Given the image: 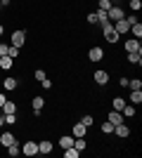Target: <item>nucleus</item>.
Masks as SVG:
<instances>
[{"mask_svg": "<svg viewBox=\"0 0 142 158\" xmlns=\"http://www.w3.org/2000/svg\"><path fill=\"white\" fill-rule=\"evenodd\" d=\"M102 35H104V40H107V43H111V45H114V43H118V33L114 31V24H111V21L102 24Z\"/></svg>", "mask_w": 142, "mask_h": 158, "instance_id": "1", "label": "nucleus"}, {"mask_svg": "<svg viewBox=\"0 0 142 158\" xmlns=\"http://www.w3.org/2000/svg\"><path fill=\"white\" fill-rule=\"evenodd\" d=\"M24 43H26V31H21V28L12 31V35H10V45H14V47H24Z\"/></svg>", "mask_w": 142, "mask_h": 158, "instance_id": "2", "label": "nucleus"}, {"mask_svg": "<svg viewBox=\"0 0 142 158\" xmlns=\"http://www.w3.org/2000/svg\"><path fill=\"white\" fill-rule=\"evenodd\" d=\"M21 153L28 158L38 156V142H33V139H28V142H24V146H21Z\"/></svg>", "mask_w": 142, "mask_h": 158, "instance_id": "3", "label": "nucleus"}, {"mask_svg": "<svg viewBox=\"0 0 142 158\" xmlns=\"http://www.w3.org/2000/svg\"><path fill=\"white\" fill-rule=\"evenodd\" d=\"M107 17H109V21L114 24V21L123 19V17H126V12H123V10H121V5H111V7H109V10H107Z\"/></svg>", "mask_w": 142, "mask_h": 158, "instance_id": "4", "label": "nucleus"}, {"mask_svg": "<svg viewBox=\"0 0 142 158\" xmlns=\"http://www.w3.org/2000/svg\"><path fill=\"white\" fill-rule=\"evenodd\" d=\"M123 50H126V52H142L140 38H128L126 43H123Z\"/></svg>", "mask_w": 142, "mask_h": 158, "instance_id": "5", "label": "nucleus"}, {"mask_svg": "<svg viewBox=\"0 0 142 158\" xmlns=\"http://www.w3.org/2000/svg\"><path fill=\"white\" fill-rule=\"evenodd\" d=\"M31 109H33V116H41V111L45 109V97L43 94H36L31 99Z\"/></svg>", "mask_w": 142, "mask_h": 158, "instance_id": "6", "label": "nucleus"}, {"mask_svg": "<svg viewBox=\"0 0 142 158\" xmlns=\"http://www.w3.org/2000/svg\"><path fill=\"white\" fill-rule=\"evenodd\" d=\"M114 31L118 33V35H126V33H130V21L123 17V19H118V21H114Z\"/></svg>", "mask_w": 142, "mask_h": 158, "instance_id": "7", "label": "nucleus"}, {"mask_svg": "<svg viewBox=\"0 0 142 158\" xmlns=\"http://www.w3.org/2000/svg\"><path fill=\"white\" fill-rule=\"evenodd\" d=\"M93 80L97 83V85H107V83H109V71H104V69H97V71L93 73Z\"/></svg>", "mask_w": 142, "mask_h": 158, "instance_id": "8", "label": "nucleus"}, {"mask_svg": "<svg viewBox=\"0 0 142 158\" xmlns=\"http://www.w3.org/2000/svg\"><path fill=\"white\" fill-rule=\"evenodd\" d=\"M2 87H5L7 92H14V90L19 87V80L14 78V76H5V78H2Z\"/></svg>", "mask_w": 142, "mask_h": 158, "instance_id": "9", "label": "nucleus"}, {"mask_svg": "<svg viewBox=\"0 0 142 158\" xmlns=\"http://www.w3.org/2000/svg\"><path fill=\"white\" fill-rule=\"evenodd\" d=\"M88 59H90V61H102V59H104V50H102V47H97V45L90 47V50H88Z\"/></svg>", "mask_w": 142, "mask_h": 158, "instance_id": "10", "label": "nucleus"}, {"mask_svg": "<svg viewBox=\"0 0 142 158\" xmlns=\"http://www.w3.org/2000/svg\"><path fill=\"white\" fill-rule=\"evenodd\" d=\"M14 142H17L14 132H0V146H2V149H7V146L14 144Z\"/></svg>", "mask_w": 142, "mask_h": 158, "instance_id": "11", "label": "nucleus"}, {"mask_svg": "<svg viewBox=\"0 0 142 158\" xmlns=\"http://www.w3.org/2000/svg\"><path fill=\"white\" fill-rule=\"evenodd\" d=\"M52 149H54V144L50 142V139H41V142H38V153H43V156L52 153Z\"/></svg>", "mask_w": 142, "mask_h": 158, "instance_id": "12", "label": "nucleus"}, {"mask_svg": "<svg viewBox=\"0 0 142 158\" xmlns=\"http://www.w3.org/2000/svg\"><path fill=\"white\" fill-rule=\"evenodd\" d=\"M107 120L111 123V125H118V123H123L126 118H123V113H121V111H114V109H111V111L107 113Z\"/></svg>", "mask_w": 142, "mask_h": 158, "instance_id": "13", "label": "nucleus"}, {"mask_svg": "<svg viewBox=\"0 0 142 158\" xmlns=\"http://www.w3.org/2000/svg\"><path fill=\"white\" fill-rule=\"evenodd\" d=\"M114 135H116V137H121V139H126L130 135V127L126 125V123H118V125H114Z\"/></svg>", "mask_w": 142, "mask_h": 158, "instance_id": "14", "label": "nucleus"}, {"mask_svg": "<svg viewBox=\"0 0 142 158\" xmlns=\"http://www.w3.org/2000/svg\"><path fill=\"white\" fill-rule=\"evenodd\" d=\"M121 113H123V118H135V116H137V111H135V104L126 102V106L121 109Z\"/></svg>", "mask_w": 142, "mask_h": 158, "instance_id": "15", "label": "nucleus"}, {"mask_svg": "<svg viewBox=\"0 0 142 158\" xmlns=\"http://www.w3.org/2000/svg\"><path fill=\"white\" fill-rule=\"evenodd\" d=\"M5 151H7V156H10V158H17V156L21 153V144H19V139H17L14 144H10V146L5 149Z\"/></svg>", "mask_w": 142, "mask_h": 158, "instance_id": "16", "label": "nucleus"}, {"mask_svg": "<svg viewBox=\"0 0 142 158\" xmlns=\"http://www.w3.org/2000/svg\"><path fill=\"white\" fill-rule=\"evenodd\" d=\"M71 135H74V137H85V135H88V127L83 125V123H76V125L71 127Z\"/></svg>", "mask_w": 142, "mask_h": 158, "instance_id": "17", "label": "nucleus"}, {"mask_svg": "<svg viewBox=\"0 0 142 158\" xmlns=\"http://www.w3.org/2000/svg\"><path fill=\"white\" fill-rule=\"evenodd\" d=\"M0 113H17V102L7 99L5 104H2V109H0Z\"/></svg>", "mask_w": 142, "mask_h": 158, "instance_id": "18", "label": "nucleus"}, {"mask_svg": "<svg viewBox=\"0 0 142 158\" xmlns=\"http://www.w3.org/2000/svg\"><path fill=\"white\" fill-rule=\"evenodd\" d=\"M59 146H62V149L74 146V135H62V137H59Z\"/></svg>", "mask_w": 142, "mask_h": 158, "instance_id": "19", "label": "nucleus"}, {"mask_svg": "<svg viewBox=\"0 0 142 158\" xmlns=\"http://www.w3.org/2000/svg\"><path fill=\"white\" fill-rule=\"evenodd\" d=\"M12 66H14V59H12V57H7V54H5V57H0V69H2V71H10Z\"/></svg>", "mask_w": 142, "mask_h": 158, "instance_id": "20", "label": "nucleus"}, {"mask_svg": "<svg viewBox=\"0 0 142 158\" xmlns=\"http://www.w3.org/2000/svg\"><path fill=\"white\" fill-rule=\"evenodd\" d=\"M130 104H142V90H130V99H128Z\"/></svg>", "mask_w": 142, "mask_h": 158, "instance_id": "21", "label": "nucleus"}, {"mask_svg": "<svg viewBox=\"0 0 142 158\" xmlns=\"http://www.w3.org/2000/svg\"><path fill=\"white\" fill-rule=\"evenodd\" d=\"M126 57H128L130 64H137V66L142 64V52H126Z\"/></svg>", "mask_w": 142, "mask_h": 158, "instance_id": "22", "label": "nucleus"}, {"mask_svg": "<svg viewBox=\"0 0 142 158\" xmlns=\"http://www.w3.org/2000/svg\"><path fill=\"white\" fill-rule=\"evenodd\" d=\"M123 106H126V99H123L121 94H118V97H114V99H111V109H114V111H121Z\"/></svg>", "mask_w": 142, "mask_h": 158, "instance_id": "23", "label": "nucleus"}, {"mask_svg": "<svg viewBox=\"0 0 142 158\" xmlns=\"http://www.w3.org/2000/svg\"><path fill=\"white\" fill-rule=\"evenodd\" d=\"M64 158H81V151L76 146H69V149H64Z\"/></svg>", "mask_w": 142, "mask_h": 158, "instance_id": "24", "label": "nucleus"}, {"mask_svg": "<svg viewBox=\"0 0 142 158\" xmlns=\"http://www.w3.org/2000/svg\"><path fill=\"white\" fill-rule=\"evenodd\" d=\"M130 33H133V38H142V24L135 21L133 26H130Z\"/></svg>", "mask_w": 142, "mask_h": 158, "instance_id": "25", "label": "nucleus"}, {"mask_svg": "<svg viewBox=\"0 0 142 158\" xmlns=\"http://www.w3.org/2000/svg\"><path fill=\"white\" fill-rule=\"evenodd\" d=\"M19 54H21V47H14V45H10V47H7V57H12V59H17Z\"/></svg>", "mask_w": 142, "mask_h": 158, "instance_id": "26", "label": "nucleus"}, {"mask_svg": "<svg viewBox=\"0 0 142 158\" xmlns=\"http://www.w3.org/2000/svg\"><path fill=\"white\" fill-rule=\"evenodd\" d=\"M128 87H130V90H142V80H140V78L128 80Z\"/></svg>", "mask_w": 142, "mask_h": 158, "instance_id": "27", "label": "nucleus"}, {"mask_svg": "<svg viewBox=\"0 0 142 158\" xmlns=\"http://www.w3.org/2000/svg\"><path fill=\"white\" fill-rule=\"evenodd\" d=\"M102 132H104V135H114V125H111L109 120H104V123H102Z\"/></svg>", "mask_w": 142, "mask_h": 158, "instance_id": "28", "label": "nucleus"}, {"mask_svg": "<svg viewBox=\"0 0 142 158\" xmlns=\"http://www.w3.org/2000/svg\"><path fill=\"white\" fill-rule=\"evenodd\" d=\"M128 5H130L133 12H140V10H142V0H128Z\"/></svg>", "mask_w": 142, "mask_h": 158, "instance_id": "29", "label": "nucleus"}, {"mask_svg": "<svg viewBox=\"0 0 142 158\" xmlns=\"http://www.w3.org/2000/svg\"><path fill=\"white\" fill-rule=\"evenodd\" d=\"M2 116H5L7 125H14V123H17V113H2Z\"/></svg>", "mask_w": 142, "mask_h": 158, "instance_id": "30", "label": "nucleus"}, {"mask_svg": "<svg viewBox=\"0 0 142 158\" xmlns=\"http://www.w3.org/2000/svg\"><path fill=\"white\" fill-rule=\"evenodd\" d=\"M81 123H83V125H85V127H93L95 118H93V116H90V113H85V116H83V120H81Z\"/></svg>", "mask_w": 142, "mask_h": 158, "instance_id": "31", "label": "nucleus"}, {"mask_svg": "<svg viewBox=\"0 0 142 158\" xmlns=\"http://www.w3.org/2000/svg\"><path fill=\"white\" fill-rule=\"evenodd\" d=\"M111 5H114V0H100V10H104V12H107Z\"/></svg>", "mask_w": 142, "mask_h": 158, "instance_id": "32", "label": "nucleus"}, {"mask_svg": "<svg viewBox=\"0 0 142 158\" xmlns=\"http://www.w3.org/2000/svg\"><path fill=\"white\" fill-rule=\"evenodd\" d=\"M45 76H47V73H45V71H43V69H38V71H36V73H33V78H36V80H38V83H41V80H43V78H45Z\"/></svg>", "mask_w": 142, "mask_h": 158, "instance_id": "33", "label": "nucleus"}, {"mask_svg": "<svg viewBox=\"0 0 142 158\" xmlns=\"http://www.w3.org/2000/svg\"><path fill=\"white\" fill-rule=\"evenodd\" d=\"M41 85H43V90H50V87H52V80H50V78L45 76V78L41 80Z\"/></svg>", "mask_w": 142, "mask_h": 158, "instance_id": "34", "label": "nucleus"}, {"mask_svg": "<svg viewBox=\"0 0 142 158\" xmlns=\"http://www.w3.org/2000/svg\"><path fill=\"white\" fill-rule=\"evenodd\" d=\"M85 21H88V24H97V14H95V12H90L88 17H85Z\"/></svg>", "mask_w": 142, "mask_h": 158, "instance_id": "35", "label": "nucleus"}, {"mask_svg": "<svg viewBox=\"0 0 142 158\" xmlns=\"http://www.w3.org/2000/svg\"><path fill=\"white\" fill-rule=\"evenodd\" d=\"M7 47H10V43H0V57L7 54Z\"/></svg>", "mask_w": 142, "mask_h": 158, "instance_id": "36", "label": "nucleus"}, {"mask_svg": "<svg viewBox=\"0 0 142 158\" xmlns=\"http://www.w3.org/2000/svg\"><path fill=\"white\" fill-rule=\"evenodd\" d=\"M128 80L130 78H118V85H121V87H128Z\"/></svg>", "mask_w": 142, "mask_h": 158, "instance_id": "37", "label": "nucleus"}, {"mask_svg": "<svg viewBox=\"0 0 142 158\" xmlns=\"http://www.w3.org/2000/svg\"><path fill=\"white\" fill-rule=\"evenodd\" d=\"M2 125H5V116L0 113V130H2Z\"/></svg>", "mask_w": 142, "mask_h": 158, "instance_id": "38", "label": "nucleus"}, {"mask_svg": "<svg viewBox=\"0 0 142 158\" xmlns=\"http://www.w3.org/2000/svg\"><path fill=\"white\" fill-rule=\"evenodd\" d=\"M2 33H5V26H2V24H0V35H2Z\"/></svg>", "mask_w": 142, "mask_h": 158, "instance_id": "39", "label": "nucleus"}, {"mask_svg": "<svg viewBox=\"0 0 142 158\" xmlns=\"http://www.w3.org/2000/svg\"><path fill=\"white\" fill-rule=\"evenodd\" d=\"M0 132H2V130H0Z\"/></svg>", "mask_w": 142, "mask_h": 158, "instance_id": "40", "label": "nucleus"}]
</instances>
